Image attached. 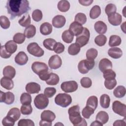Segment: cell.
Here are the masks:
<instances>
[{
	"mask_svg": "<svg viewBox=\"0 0 126 126\" xmlns=\"http://www.w3.org/2000/svg\"><path fill=\"white\" fill-rule=\"evenodd\" d=\"M6 8L10 15V19L21 16L30 10L29 2L27 0H8L6 2Z\"/></svg>",
	"mask_w": 126,
	"mask_h": 126,
	"instance_id": "1",
	"label": "cell"
},
{
	"mask_svg": "<svg viewBox=\"0 0 126 126\" xmlns=\"http://www.w3.org/2000/svg\"><path fill=\"white\" fill-rule=\"evenodd\" d=\"M69 119L74 126H87L85 120L82 118L80 112V107L78 105H73L68 110Z\"/></svg>",
	"mask_w": 126,
	"mask_h": 126,
	"instance_id": "2",
	"label": "cell"
},
{
	"mask_svg": "<svg viewBox=\"0 0 126 126\" xmlns=\"http://www.w3.org/2000/svg\"><path fill=\"white\" fill-rule=\"evenodd\" d=\"M55 102L58 105L62 107H66L72 102L71 96L66 93H60L58 94L54 99Z\"/></svg>",
	"mask_w": 126,
	"mask_h": 126,
	"instance_id": "3",
	"label": "cell"
},
{
	"mask_svg": "<svg viewBox=\"0 0 126 126\" xmlns=\"http://www.w3.org/2000/svg\"><path fill=\"white\" fill-rule=\"evenodd\" d=\"M95 62L94 60H83L78 64V71L82 74L87 73L94 66Z\"/></svg>",
	"mask_w": 126,
	"mask_h": 126,
	"instance_id": "4",
	"label": "cell"
},
{
	"mask_svg": "<svg viewBox=\"0 0 126 126\" xmlns=\"http://www.w3.org/2000/svg\"><path fill=\"white\" fill-rule=\"evenodd\" d=\"M32 69L34 73L40 76L48 72V67L47 65L43 62H34L32 65Z\"/></svg>",
	"mask_w": 126,
	"mask_h": 126,
	"instance_id": "5",
	"label": "cell"
},
{
	"mask_svg": "<svg viewBox=\"0 0 126 126\" xmlns=\"http://www.w3.org/2000/svg\"><path fill=\"white\" fill-rule=\"evenodd\" d=\"M90 37V33L89 30L87 28H84L81 34L76 37L75 43L80 48L82 47L88 43Z\"/></svg>",
	"mask_w": 126,
	"mask_h": 126,
	"instance_id": "6",
	"label": "cell"
},
{
	"mask_svg": "<svg viewBox=\"0 0 126 126\" xmlns=\"http://www.w3.org/2000/svg\"><path fill=\"white\" fill-rule=\"evenodd\" d=\"M44 94H37L34 99V104L38 109H43L49 104V99Z\"/></svg>",
	"mask_w": 126,
	"mask_h": 126,
	"instance_id": "7",
	"label": "cell"
},
{
	"mask_svg": "<svg viewBox=\"0 0 126 126\" xmlns=\"http://www.w3.org/2000/svg\"><path fill=\"white\" fill-rule=\"evenodd\" d=\"M27 50L30 54L36 57H41L44 54V50L36 42L30 43L28 45Z\"/></svg>",
	"mask_w": 126,
	"mask_h": 126,
	"instance_id": "8",
	"label": "cell"
},
{
	"mask_svg": "<svg viewBox=\"0 0 126 126\" xmlns=\"http://www.w3.org/2000/svg\"><path fill=\"white\" fill-rule=\"evenodd\" d=\"M112 110L116 114L126 118V105L120 101L116 100L113 102Z\"/></svg>",
	"mask_w": 126,
	"mask_h": 126,
	"instance_id": "9",
	"label": "cell"
},
{
	"mask_svg": "<svg viewBox=\"0 0 126 126\" xmlns=\"http://www.w3.org/2000/svg\"><path fill=\"white\" fill-rule=\"evenodd\" d=\"M78 87L77 83L73 80L63 82L61 85V89L66 93L75 92L77 90Z\"/></svg>",
	"mask_w": 126,
	"mask_h": 126,
	"instance_id": "10",
	"label": "cell"
},
{
	"mask_svg": "<svg viewBox=\"0 0 126 126\" xmlns=\"http://www.w3.org/2000/svg\"><path fill=\"white\" fill-rule=\"evenodd\" d=\"M0 102H4L6 104L9 105L12 104L15 100V96L13 93L11 92L4 93L0 91Z\"/></svg>",
	"mask_w": 126,
	"mask_h": 126,
	"instance_id": "11",
	"label": "cell"
},
{
	"mask_svg": "<svg viewBox=\"0 0 126 126\" xmlns=\"http://www.w3.org/2000/svg\"><path fill=\"white\" fill-rule=\"evenodd\" d=\"M62 64V59L59 56L57 55L52 56L48 61L49 66L52 69H57L60 68Z\"/></svg>",
	"mask_w": 126,
	"mask_h": 126,
	"instance_id": "12",
	"label": "cell"
},
{
	"mask_svg": "<svg viewBox=\"0 0 126 126\" xmlns=\"http://www.w3.org/2000/svg\"><path fill=\"white\" fill-rule=\"evenodd\" d=\"M84 28L80 24L74 21L70 25L68 30L73 36H77L81 34Z\"/></svg>",
	"mask_w": 126,
	"mask_h": 126,
	"instance_id": "13",
	"label": "cell"
},
{
	"mask_svg": "<svg viewBox=\"0 0 126 126\" xmlns=\"http://www.w3.org/2000/svg\"><path fill=\"white\" fill-rule=\"evenodd\" d=\"M108 20L112 25L117 26L121 24L122 16L120 14L116 12L108 16Z\"/></svg>",
	"mask_w": 126,
	"mask_h": 126,
	"instance_id": "14",
	"label": "cell"
},
{
	"mask_svg": "<svg viewBox=\"0 0 126 126\" xmlns=\"http://www.w3.org/2000/svg\"><path fill=\"white\" fill-rule=\"evenodd\" d=\"M65 22V18L62 15H57L52 19V25L56 28H61L63 27Z\"/></svg>",
	"mask_w": 126,
	"mask_h": 126,
	"instance_id": "15",
	"label": "cell"
},
{
	"mask_svg": "<svg viewBox=\"0 0 126 126\" xmlns=\"http://www.w3.org/2000/svg\"><path fill=\"white\" fill-rule=\"evenodd\" d=\"M25 89L27 93L31 94H38L40 91L41 88L39 84L37 83L30 82L26 85Z\"/></svg>",
	"mask_w": 126,
	"mask_h": 126,
	"instance_id": "16",
	"label": "cell"
},
{
	"mask_svg": "<svg viewBox=\"0 0 126 126\" xmlns=\"http://www.w3.org/2000/svg\"><path fill=\"white\" fill-rule=\"evenodd\" d=\"M15 62L18 65H23L27 63L28 61V57L23 51L19 52L15 57Z\"/></svg>",
	"mask_w": 126,
	"mask_h": 126,
	"instance_id": "17",
	"label": "cell"
},
{
	"mask_svg": "<svg viewBox=\"0 0 126 126\" xmlns=\"http://www.w3.org/2000/svg\"><path fill=\"white\" fill-rule=\"evenodd\" d=\"M41 120L46 121L49 122H52L56 118V115L54 113L50 110H47L43 111L40 115Z\"/></svg>",
	"mask_w": 126,
	"mask_h": 126,
	"instance_id": "18",
	"label": "cell"
},
{
	"mask_svg": "<svg viewBox=\"0 0 126 126\" xmlns=\"http://www.w3.org/2000/svg\"><path fill=\"white\" fill-rule=\"evenodd\" d=\"M94 28L96 32L100 34L105 33L107 30L106 24L104 22L101 21L96 22L94 25Z\"/></svg>",
	"mask_w": 126,
	"mask_h": 126,
	"instance_id": "19",
	"label": "cell"
},
{
	"mask_svg": "<svg viewBox=\"0 0 126 126\" xmlns=\"http://www.w3.org/2000/svg\"><path fill=\"white\" fill-rule=\"evenodd\" d=\"M98 67L101 72H103L105 70L111 69L112 67V63L109 59L107 58H103L101 59L98 65Z\"/></svg>",
	"mask_w": 126,
	"mask_h": 126,
	"instance_id": "20",
	"label": "cell"
},
{
	"mask_svg": "<svg viewBox=\"0 0 126 126\" xmlns=\"http://www.w3.org/2000/svg\"><path fill=\"white\" fill-rule=\"evenodd\" d=\"M108 55L114 59L120 58L123 55L122 50L118 47H112L108 51Z\"/></svg>",
	"mask_w": 126,
	"mask_h": 126,
	"instance_id": "21",
	"label": "cell"
},
{
	"mask_svg": "<svg viewBox=\"0 0 126 126\" xmlns=\"http://www.w3.org/2000/svg\"><path fill=\"white\" fill-rule=\"evenodd\" d=\"M0 85L4 89L7 90H10L14 87V83L12 79L3 77L0 79Z\"/></svg>",
	"mask_w": 126,
	"mask_h": 126,
	"instance_id": "22",
	"label": "cell"
},
{
	"mask_svg": "<svg viewBox=\"0 0 126 126\" xmlns=\"http://www.w3.org/2000/svg\"><path fill=\"white\" fill-rule=\"evenodd\" d=\"M2 73L4 77L13 79L16 75V70L13 66L7 65L4 67Z\"/></svg>",
	"mask_w": 126,
	"mask_h": 126,
	"instance_id": "23",
	"label": "cell"
},
{
	"mask_svg": "<svg viewBox=\"0 0 126 126\" xmlns=\"http://www.w3.org/2000/svg\"><path fill=\"white\" fill-rule=\"evenodd\" d=\"M40 32L43 35H47L52 32V26L48 22L42 23L40 27Z\"/></svg>",
	"mask_w": 126,
	"mask_h": 126,
	"instance_id": "24",
	"label": "cell"
},
{
	"mask_svg": "<svg viewBox=\"0 0 126 126\" xmlns=\"http://www.w3.org/2000/svg\"><path fill=\"white\" fill-rule=\"evenodd\" d=\"M6 51L10 54L14 53L17 49V45L13 40H9L4 45Z\"/></svg>",
	"mask_w": 126,
	"mask_h": 126,
	"instance_id": "25",
	"label": "cell"
},
{
	"mask_svg": "<svg viewBox=\"0 0 126 126\" xmlns=\"http://www.w3.org/2000/svg\"><path fill=\"white\" fill-rule=\"evenodd\" d=\"M95 120L104 125L108 122L109 120V115L106 112L101 111L97 114Z\"/></svg>",
	"mask_w": 126,
	"mask_h": 126,
	"instance_id": "26",
	"label": "cell"
},
{
	"mask_svg": "<svg viewBox=\"0 0 126 126\" xmlns=\"http://www.w3.org/2000/svg\"><path fill=\"white\" fill-rule=\"evenodd\" d=\"M36 33V28L33 25H30L27 27L24 30V34L28 38L33 37Z\"/></svg>",
	"mask_w": 126,
	"mask_h": 126,
	"instance_id": "27",
	"label": "cell"
},
{
	"mask_svg": "<svg viewBox=\"0 0 126 126\" xmlns=\"http://www.w3.org/2000/svg\"><path fill=\"white\" fill-rule=\"evenodd\" d=\"M60 81L59 76L56 73H50L49 78L46 81V83L48 85L54 86L57 85Z\"/></svg>",
	"mask_w": 126,
	"mask_h": 126,
	"instance_id": "28",
	"label": "cell"
},
{
	"mask_svg": "<svg viewBox=\"0 0 126 126\" xmlns=\"http://www.w3.org/2000/svg\"><path fill=\"white\" fill-rule=\"evenodd\" d=\"M7 115L12 118L16 122L21 116V111L18 108H12L8 111Z\"/></svg>",
	"mask_w": 126,
	"mask_h": 126,
	"instance_id": "29",
	"label": "cell"
},
{
	"mask_svg": "<svg viewBox=\"0 0 126 126\" xmlns=\"http://www.w3.org/2000/svg\"><path fill=\"white\" fill-rule=\"evenodd\" d=\"M58 9L62 12L67 11L70 8V3L68 1L65 0H62L59 1L57 5Z\"/></svg>",
	"mask_w": 126,
	"mask_h": 126,
	"instance_id": "30",
	"label": "cell"
},
{
	"mask_svg": "<svg viewBox=\"0 0 126 126\" xmlns=\"http://www.w3.org/2000/svg\"><path fill=\"white\" fill-rule=\"evenodd\" d=\"M100 104L103 108H108L110 106V98L107 94H103L100 97Z\"/></svg>",
	"mask_w": 126,
	"mask_h": 126,
	"instance_id": "31",
	"label": "cell"
},
{
	"mask_svg": "<svg viewBox=\"0 0 126 126\" xmlns=\"http://www.w3.org/2000/svg\"><path fill=\"white\" fill-rule=\"evenodd\" d=\"M122 42L121 37L117 35H112L110 36L109 40V46L110 47H115L119 46Z\"/></svg>",
	"mask_w": 126,
	"mask_h": 126,
	"instance_id": "32",
	"label": "cell"
},
{
	"mask_svg": "<svg viewBox=\"0 0 126 126\" xmlns=\"http://www.w3.org/2000/svg\"><path fill=\"white\" fill-rule=\"evenodd\" d=\"M126 93V90L123 86H118L113 91L114 95L117 98L123 97Z\"/></svg>",
	"mask_w": 126,
	"mask_h": 126,
	"instance_id": "33",
	"label": "cell"
},
{
	"mask_svg": "<svg viewBox=\"0 0 126 126\" xmlns=\"http://www.w3.org/2000/svg\"><path fill=\"white\" fill-rule=\"evenodd\" d=\"M101 14V8L99 6L95 5L94 6L90 11V17L92 19H95L98 18Z\"/></svg>",
	"mask_w": 126,
	"mask_h": 126,
	"instance_id": "34",
	"label": "cell"
},
{
	"mask_svg": "<svg viewBox=\"0 0 126 126\" xmlns=\"http://www.w3.org/2000/svg\"><path fill=\"white\" fill-rule=\"evenodd\" d=\"M56 43L57 42L55 39L53 38H49L45 39L43 41V45L46 49L49 50L53 51L54 46L56 44Z\"/></svg>",
	"mask_w": 126,
	"mask_h": 126,
	"instance_id": "35",
	"label": "cell"
},
{
	"mask_svg": "<svg viewBox=\"0 0 126 126\" xmlns=\"http://www.w3.org/2000/svg\"><path fill=\"white\" fill-rule=\"evenodd\" d=\"M98 105V99L96 96L92 95L90 96L87 101L86 106H88L92 108L94 110L97 108Z\"/></svg>",
	"mask_w": 126,
	"mask_h": 126,
	"instance_id": "36",
	"label": "cell"
},
{
	"mask_svg": "<svg viewBox=\"0 0 126 126\" xmlns=\"http://www.w3.org/2000/svg\"><path fill=\"white\" fill-rule=\"evenodd\" d=\"M32 99L31 94L28 93H23L20 96V102L22 105H30Z\"/></svg>",
	"mask_w": 126,
	"mask_h": 126,
	"instance_id": "37",
	"label": "cell"
},
{
	"mask_svg": "<svg viewBox=\"0 0 126 126\" xmlns=\"http://www.w3.org/2000/svg\"><path fill=\"white\" fill-rule=\"evenodd\" d=\"M63 40L66 43H70L72 42L74 36L70 32L69 30H65L62 34Z\"/></svg>",
	"mask_w": 126,
	"mask_h": 126,
	"instance_id": "38",
	"label": "cell"
},
{
	"mask_svg": "<svg viewBox=\"0 0 126 126\" xmlns=\"http://www.w3.org/2000/svg\"><path fill=\"white\" fill-rule=\"evenodd\" d=\"M31 22V17L29 14L24 15L18 21V23L20 25L23 27H27L30 25Z\"/></svg>",
	"mask_w": 126,
	"mask_h": 126,
	"instance_id": "39",
	"label": "cell"
},
{
	"mask_svg": "<svg viewBox=\"0 0 126 126\" xmlns=\"http://www.w3.org/2000/svg\"><path fill=\"white\" fill-rule=\"evenodd\" d=\"M81 48L75 43L70 45L68 48V53L69 55L75 56L77 55L80 51Z\"/></svg>",
	"mask_w": 126,
	"mask_h": 126,
	"instance_id": "40",
	"label": "cell"
},
{
	"mask_svg": "<svg viewBox=\"0 0 126 126\" xmlns=\"http://www.w3.org/2000/svg\"><path fill=\"white\" fill-rule=\"evenodd\" d=\"M103 76L105 80H112L115 79L116 74L112 69H108L103 72Z\"/></svg>",
	"mask_w": 126,
	"mask_h": 126,
	"instance_id": "41",
	"label": "cell"
},
{
	"mask_svg": "<svg viewBox=\"0 0 126 126\" xmlns=\"http://www.w3.org/2000/svg\"><path fill=\"white\" fill-rule=\"evenodd\" d=\"M107 41V37L103 34H100L96 36L94 39L95 43L98 46H104Z\"/></svg>",
	"mask_w": 126,
	"mask_h": 126,
	"instance_id": "42",
	"label": "cell"
},
{
	"mask_svg": "<svg viewBox=\"0 0 126 126\" xmlns=\"http://www.w3.org/2000/svg\"><path fill=\"white\" fill-rule=\"evenodd\" d=\"M94 110L90 106H86L82 111V115L84 118L89 119L90 116L94 114Z\"/></svg>",
	"mask_w": 126,
	"mask_h": 126,
	"instance_id": "43",
	"label": "cell"
},
{
	"mask_svg": "<svg viewBox=\"0 0 126 126\" xmlns=\"http://www.w3.org/2000/svg\"><path fill=\"white\" fill-rule=\"evenodd\" d=\"M0 25L2 29H7L10 26V22L7 17L2 15L0 17Z\"/></svg>",
	"mask_w": 126,
	"mask_h": 126,
	"instance_id": "44",
	"label": "cell"
},
{
	"mask_svg": "<svg viewBox=\"0 0 126 126\" xmlns=\"http://www.w3.org/2000/svg\"><path fill=\"white\" fill-rule=\"evenodd\" d=\"M26 36L24 33L18 32L14 34L13 37V41L17 44H22L25 40Z\"/></svg>",
	"mask_w": 126,
	"mask_h": 126,
	"instance_id": "45",
	"label": "cell"
},
{
	"mask_svg": "<svg viewBox=\"0 0 126 126\" xmlns=\"http://www.w3.org/2000/svg\"><path fill=\"white\" fill-rule=\"evenodd\" d=\"M74 21L82 25H84L87 22V17L84 13H78L75 16Z\"/></svg>",
	"mask_w": 126,
	"mask_h": 126,
	"instance_id": "46",
	"label": "cell"
},
{
	"mask_svg": "<svg viewBox=\"0 0 126 126\" xmlns=\"http://www.w3.org/2000/svg\"><path fill=\"white\" fill-rule=\"evenodd\" d=\"M98 55V52L96 49L94 48H90L88 49L86 52V56L87 59L94 60Z\"/></svg>",
	"mask_w": 126,
	"mask_h": 126,
	"instance_id": "47",
	"label": "cell"
},
{
	"mask_svg": "<svg viewBox=\"0 0 126 126\" xmlns=\"http://www.w3.org/2000/svg\"><path fill=\"white\" fill-rule=\"evenodd\" d=\"M117 7L113 3H109L108 4L105 8V12L109 16L112 14L115 13L116 12Z\"/></svg>",
	"mask_w": 126,
	"mask_h": 126,
	"instance_id": "48",
	"label": "cell"
},
{
	"mask_svg": "<svg viewBox=\"0 0 126 126\" xmlns=\"http://www.w3.org/2000/svg\"><path fill=\"white\" fill-rule=\"evenodd\" d=\"M21 113L25 115H30L32 112V108L31 104L30 105H22L20 108Z\"/></svg>",
	"mask_w": 126,
	"mask_h": 126,
	"instance_id": "49",
	"label": "cell"
},
{
	"mask_svg": "<svg viewBox=\"0 0 126 126\" xmlns=\"http://www.w3.org/2000/svg\"><path fill=\"white\" fill-rule=\"evenodd\" d=\"M80 84L83 88H89L92 86V80L88 77H84L80 80Z\"/></svg>",
	"mask_w": 126,
	"mask_h": 126,
	"instance_id": "50",
	"label": "cell"
},
{
	"mask_svg": "<svg viewBox=\"0 0 126 126\" xmlns=\"http://www.w3.org/2000/svg\"><path fill=\"white\" fill-rule=\"evenodd\" d=\"M42 11L39 9H35L32 13V18L35 22H39L42 19Z\"/></svg>",
	"mask_w": 126,
	"mask_h": 126,
	"instance_id": "51",
	"label": "cell"
},
{
	"mask_svg": "<svg viewBox=\"0 0 126 126\" xmlns=\"http://www.w3.org/2000/svg\"><path fill=\"white\" fill-rule=\"evenodd\" d=\"M117 85V81L115 79L112 80H105L104 86L108 90H112Z\"/></svg>",
	"mask_w": 126,
	"mask_h": 126,
	"instance_id": "52",
	"label": "cell"
},
{
	"mask_svg": "<svg viewBox=\"0 0 126 126\" xmlns=\"http://www.w3.org/2000/svg\"><path fill=\"white\" fill-rule=\"evenodd\" d=\"M56 89L53 87L46 88L44 91V94L49 98L53 97L56 93Z\"/></svg>",
	"mask_w": 126,
	"mask_h": 126,
	"instance_id": "53",
	"label": "cell"
},
{
	"mask_svg": "<svg viewBox=\"0 0 126 126\" xmlns=\"http://www.w3.org/2000/svg\"><path fill=\"white\" fill-rule=\"evenodd\" d=\"M15 121L10 117L6 116L2 120V124L4 126H13L15 124Z\"/></svg>",
	"mask_w": 126,
	"mask_h": 126,
	"instance_id": "54",
	"label": "cell"
},
{
	"mask_svg": "<svg viewBox=\"0 0 126 126\" xmlns=\"http://www.w3.org/2000/svg\"><path fill=\"white\" fill-rule=\"evenodd\" d=\"M18 126H34V122L30 119H21L18 123Z\"/></svg>",
	"mask_w": 126,
	"mask_h": 126,
	"instance_id": "55",
	"label": "cell"
},
{
	"mask_svg": "<svg viewBox=\"0 0 126 126\" xmlns=\"http://www.w3.org/2000/svg\"><path fill=\"white\" fill-rule=\"evenodd\" d=\"M64 46L61 42H57L54 48V52L56 54H61L64 51Z\"/></svg>",
	"mask_w": 126,
	"mask_h": 126,
	"instance_id": "56",
	"label": "cell"
},
{
	"mask_svg": "<svg viewBox=\"0 0 126 126\" xmlns=\"http://www.w3.org/2000/svg\"><path fill=\"white\" fill-rule=\"evenodd\" d=\"M11 54L8 53L5 50L4 45L1 46L0 47V56L1 58L4 59H8L11 57Z\"/></svg>",
	"mask_w": 126,
	"mask_h": 126,
	"instance_id": "57",
	"label": "cell"
},
{
	"mask_svg": "<svg viewBox=\"0 0 126 126\" xmlns=\"http://www.w3.org/2000/svg\"><path fill=\"white\" fill-rule=\"evenodd\" d=\"M126 125V122L124 120H116L113 124V126H125Z\"/></svg>",
	"mask_w": 126,
	"mask_h": 126,
	"instance_id": "58",
	"label": "cell"
},
{
	"mask_svg": "<svg viewBox=\"0 0 126 126\" xmlns=\"http://www.w3.org/2000/svg\"><path fill=\"white\" fill-rule=\"evenodd\" d=\"M78 1L82 5L89 6L94 1L93 0H79Z\"/></svg>",
	"mask_w": 126,
	"mask_h": 126,
	"instance_id": "59",
	"label": "cell"
},
{
	"mask_svg": "<svg viewBox=\"0 0 126 126\" xmlns=\"http://www.w3.org/2000/svg\"><path fill=\"white\" fill-rule=\"evenodd\" d=\"M39 125L40 126H52V122H47L46 121H43V120H41L39 122Z\"/></svg>",
	"mask_w": 126,
	"mask_h": 126,
	"instance_id": "60",
	"label": "cell"
},
{
	"mask_svg": "<svg viewBox=\"0 0 126 126\" xmlns=\"http://www.w3.org/2000/svg\"><path fill=\"white\" fill-rule=\"evenodd\" d=\"M91 126H103V124H101L99 121L95 120V121L93 122V123L91 124Z\"/></svg>",
	"mask_w": 126,
	"mask_h": 126,
	"instance_id": "61",
	"label": "cell"
},
{
	"mask_svg": "<svg viewBox=\"0 0 126 126\" xmlns=\"http://www.w3.org/2000/svg\"><path fill=\"white\" fill-rule=\"evenodd\" d=\"M126 22H124L123 24H122V25H121V30L123 31V32H124V33H126V28H125V27H126V26H125V25H126Z\"/></svg>",
	"mask_w": 126,
	"mask_h": 126,
	"instance_id": "62",
	"label": "cell"
},
{
	"mask_svg": "<svg viewBox=\"0 0 126 126\" xmlns=\"http://www.w3.org/2000/svg\"><path fill=\"white\" fill-rule=\"evenodd\" d=\"M62 125V126H63V124H62V123H57V124H55V126H57V125Z\"/></svg>",
	"mask_w": 126,
	"mask_h": 126,
	"instance_id": "63",
	"label": "cell"
}]
</instances>
